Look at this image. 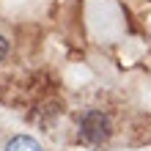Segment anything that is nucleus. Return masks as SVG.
Segmentation results:
<instances>
[{
    "mask_svg": "<svg viewBox=\"0 0 151 151\" xmlns=\"http://www.w3.org/2000/svg\"><path fill=\"white\" fill-rule=\"evenodd\" d=\"M6 55H8V41H6L3 36H0V60H3Z\"/></svg>",
    "mask_w": 151,
    "mask_h": 151,
    "instance_id": "obj_3",
    "label": "nucleus"
},
{
    "mask_svg": "<svg viewBox=\"0 0 151 151\" xmlns=\"http://www.w3.org/2000/svg\"><path fill=\"white\" fill-rule=\"evenodd\" d=\"M3 151H44L41 148V143L36 137H30V135H17V137H11L6 143V148Z\"/></svg>",
    "mask_w": 151,
    "mask_h": 151,
    "instance_id": "obj_2",
    "label": "nucleus"
},
{
    "mask_svg": "<svg viewBox=\"0 0 151 151\" xmlns=\"http://www.w3.org/2000/svg\"><path fill=\"white\" fill-rule=\"evenodd\" d=\"M110 118L102 110H88L83 118H80V137L91 146H102L104 140L110 137Z\"/></svg>",
    "mask_w": 151,
    "mask_h": 151,
    "instance_id": "obj_1",
    "label": "nucleus"
}]
</instances>
